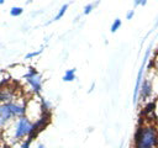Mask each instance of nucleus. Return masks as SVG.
Wrapping results in <instances>:
<instances>
[{
  "label": "nucleus",
  "instance_id": "nucleus-18",
  "mask_svg": "<svg viewBox=\"0 0 158 148\" xmlns=\"http://www.w3.org/2000/svg\"><path fill=\"white\" fill-rule=\"evenodd\" d=\"M4 1H5V0H0V4H4Z\"/></svg>",
  "mask_w": 158,
  "mask_h": 148
},
{
  "label": "nucleus",
  "instance_id": "nucleus-12",
  "mask_svg": "<svg viewBox=\"0 0 158 148\" xmlns=\"http://www.w3.org/2000/svg\"><path fill=\"white\" fill-rule=\"evenodd\" d=\"M94 4H88V5H85V7H84V15H88V14H90L91 11H93V9H94Z\"/></svg>",
  "mask_w": 158,
  "mask_h": 148
},
{
  "label": "nucleus",
  "instance_id": "nucleus-7",
  "mask_svg": "<svg viewBox=\"0 0 158 148\" xmlns=\"http://www.w3.org/2000/svg\"><path fill=\"white\" fill-rule=\"evenodd\" d=\"M75 79V68L68 69L63 75V81H73Z\"/></svg>",
  "mask_w": 158,
  "mask_h": 148
},
{
  "label": "nucleus",
  "instance_id": "nucleus-14",
  "mask_svg": "<svg viewBox=\"0 0 158 148\" xmlns=\"http://www.w3.org/2000/svg\"><path fill=\"white\" fill-rule=\"evenodd\" d=\"M133 15H135V11H133V10H130V11L126 14V18H127V20H132Z\"/></svg>",
  "mask_w": 158,
  "mask_h": 148
},
{
  "label": "nucleus",
  "instance_id": "nucleus-2",
  "mask_svg": "<svg viewBox=\"0 0 158 148\" xmlns=\"http://www.w3.org/2000/svg\"><path fill=\"white\" fill-rule=\"evenodd\" d=\"M33 123L27 117H19L14 123V131H12V139L14 141H21L25 137H28L32 132Z\"/></svg>",
  "mask_w": 158,
  "mask_h": 148
},
{
  "label": "nucleus",
  "instance_id": "nucleus-19",
  "mask_svg": "<svg viewBox=\"0 0 158 148\" xmlns=\"http://www.w3.org/2000/svg\"><path fill=\"white\" fill-rule=\"evenodd\" d=\"M30 1H32V0H26V2H30Z\"/></svg>",
  "mask_w": 158,
  "mask_h": 148
},
{
  "label": "nucleus",
  "instance_id": "nucleus-1",
  "mask_svg": "<svg viewBox=\"0 0 158 148\" xmlns=\"http://www.w3.org/2000/svg\"><path fill=\"white\" fill-rule=\"evenodd\" d=\"M158 128L154 125H139L135 134V148H157Z\"/></svg>",
  "mask_w": 158,
  "mask_h": 148
},
{
  "label": "nucleus",
  "instance_id": "nucleus-11",
  "mask_svg": "<svg viewBox=\"0 0 158 148\" xmlns=\"http://www.w3.org/2000/svg\"><path fill=\"white\" fill-rule=\"evenodd\" d=\"M42 51H43V48H41V49L36 51V52H31V53H27V54L25 56V59H32V58L37 57L38 54H41V53H42Z\"/></svg>",
  "mask_w": 158,
  "mask_h": 148
},
{
  "label": "nucleus",
  "instance_id": "nucleus-10",
  "mask_svg": "<svg viewBox=\"0 0 158 148\" xmlns=\"http://www.w3.org/2000/svg\"><path fill=\"white\" fill-rule=\"evenodd\" d=\"M121 25H122V21H121L120 18H115V20H114V22H112V25H111V28H110V30H111V32H112V33H115V32L121 27Z\"/></svg>",
  "mask_w": 158,
  "mask_h": 148
},
{
  "label": "nucleus",
  "instance_id": "nucleus-9",
  "mask_svg": "<svg viewBox=\"0 0 158 148\" xmlns=\"http://www.w3.org/2000/svg\"><path fill=\"white\" fill-rule=\"evenodd\" d=\"M67 9H68V4H64L60 9H59V11H58V14L54 16V18H53V21H58L59 18H62L63 16H64V14H65V11H67Z\"/></svg>",
  "mask_w": 158,
  "mask_h": 148
},
{
  "label": "nucleus",
  "instance_id": "nucleus-5",
  "mask_svg": "<svg viewBox=\"0 0 158 148\" xmlns=\"http://www.w3.org/2000/svg\"><path fill=\"white\" fill-rule=\"evenodd\" d=\"M15 90H16V89H14V88L10 85V83H9L7 85L2 86V88H1V91H0V100H1V102H10V101H14V100H15V96H16Z\"/></svg>",
  "mask_w": 158,
  "mask_h": 148
},
{
  "label": "nucleus",
  "instance_id": "nucleus-4",
  "mask_svg": "<svg viewBox=\"0 0 158 148\" xmlns=\"http://www.w3.org/2000/svg\"><path fill=\"white\" fill-rule=\"evenodd\" d=\"M151 49H152V44L148 47V49L144 53V57L142 59V64H141V68L138 70V74H137V79H136V84H135V89H133V104L137 102V99H138V94H139V89H141V84H142V76H143V72H144V67H146V62L148 59V56L151 53Z\"/></svg>",
  "mask_w": 158,
  "mask_h": 148
},
{
  "label": "nucleus",
  "instance_id": "nucleus-3",
  "mask_svg": "<svg viewBox=\"0 0 158 148\" xmlns=\"http://www.w3.org/2000/svg\"><path fill=\"white\" fill-rule=\"evenodd\" d=\"M23 79L27 81V84L30 85L31 90L35 94H40L42 90V79H41V74L35 69V68H28V72L23 75Z\"/></svg>",
  "mask_w": 158,
  "mask_h": 148
},
{
  "label": "nucleus",
  "instance_id": "nucleus-8",
  "mask_svg": "<svg viewBox=\"0 0 158 148\" xmlns=\"http://www.w3.org/2000/svg\"><path fill=\"white\" fill-rule=\"evenodd\" d=\"M22 12H23V9H22V7H20V6H12V7L10 9V15H11V16H14V17L20 16Z\"/></svg>",
  "mask_w": 158,
  "mask_h": 148
},
{
  "label": "nucleus",
  "instance_id": "nucleus-6",
  "mask_svg": "<svg viewBox=\"0 0 158 148\" xmlns=\"http://www.w3.org/2000/svg\"><path fill=\"white\" fill-rule=\"evenodd\" d=\"M152 80L151 79H146L143 80V83L141 84V89H139V97L142 100L148 99L152 95Z\"/></svg>",
  "mask_w": 158,
  "mask_h": 148
},
{
  "label": "nucleus",
  "instance_id": "nucleus-16",
  "mask_svg": "<svg viewBox=\"0 0 158 148\" xmlns=\"http://www.w3.org/2000/svg\"><path fill=\"white\" fill-rule=\"evenodd\" d=\"M37 148H46V147H44V144H42V143H40V144L37 146Z\"/></svg>",
  "mask_w": 158,
  "mask_h": 148
},
{
  "label": "nucleus",
  "instance_id": "nucleus-17",
  "mask_svg": "<svg viewBox=\"0 0 158 148\" xmlns=\"http://www.w3.org/2000/svg\"><path fill=\"white\" fill-rule=\"evenodd\" d=\"M157 26H158V18H157V21H156V23H154V27H153V28H157Z\"/></svg>",
  "mask_w": 158,
  "mask_h": 148
},
{
  "label": "nucleus",
  "instance_id": "nucleus-13",
  "mask_svg": "<svg viewBox=\"0 0 158 148\" xmlns=\"http://www.w3.org/2000/svg\"><path fill=\"white\" fill-rule=\"evenodd\" d=\"M133 4H135L136 6H137V5H142V6H144V5L147 4V0H135Z\"/></svg>",
  "mask_w": 158,
  "mask_h": 148
},
{
  "label": "nucleus",
  "instance_id": "nucleus-15",
  "mask_svg": "<svg viewBox=\"0 0 158 148\" xmlns=\"http://www.w3.org/2000/svg\"><path fill=\"white\" fill-rule=\"evenodd\" d=\"M30 144H31V141H30V139H26V141L21 144V148H30Z\"/></svg>",
  "mask_w": 158,
  "mask_h": 148
}]
</instances>
